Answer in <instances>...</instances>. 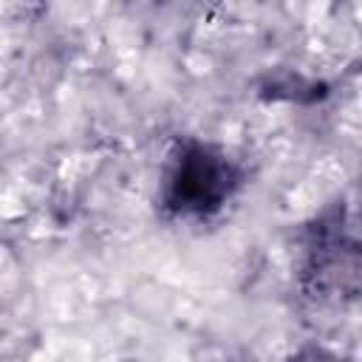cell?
I'll list each match as a JSON object with an SVG mask.
<instances>
[{
  "mask_svg": "<svg viewBox=\"0 0 362 362\" xmlns=\"http://www.w3.org/2000/svg\"><path fill=\"white\" fill-rule=\"evenodd\" d=\"M308 274L317 286H342V274L356 283V243L345 232L342 209H328L308 240Z\"/></svg>",
  "mask_w": 362,
  "mask_h": 362,
  "instance_id": "2",
  "label": "cell"
},
{
  "mask_svg": "<svg viewBox=\"0 0 362 362\" xmlns=\"http://www.w3.org/2000/svg\"><path fill=\"white\" fill-rule=\"evenodd\" d=\"M288 362H348V359L337 356L334 351H328L322 345H303Z\"/></svg>",
  "mask_w": 362,
  "mask_h": 362,
  "instance_id": "3",
  "label": "cell"
},
{
  "mask_svg": "<svg viewBox=\"0 0 362 362\" xmlns=\"http://www.w3.org/2000/svg\"><path fill=\"white\" fill-rule=\"evenodd\" d=\"M240 187V167L218 144L187 139L170 158L161 204L173 218H209Z\"/></svg>",
  "mask_w": 362,
  "mask_h": 362,
  "instance_id": "1",
  "label": "cell"
}]
</instances>
